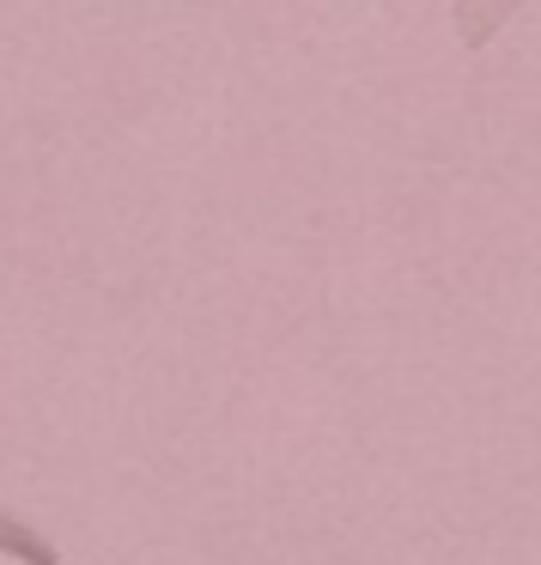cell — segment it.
I'll list each match as a JSON object with an SVG mask.
<instances>
[{"label":"cell","mask_w":541,"mask_h":565,"mask_svg":"<svg viewBox=\"0 0 541 565\" xmlns=\"http://www.w3.org/2000/svg\"><path fill=\"white\" fill-rule=\"evenodd\" d=\"M0 553H7V559H25V565H62V553H55L31 523H19L7 504H0Z\"/></svg>","instance_id":"2"},{"label":"cell","mask_w":541,"mask_h":565,"mask_svg":"<svg viewBox=\"0 0 541 565\" xmlns=\"http://www.w3.org/2000/svg\"><path fill=\"white\" fill-rule=\"evenodd\" d=\"M517 7L523 0H456V38H463V50H487Z\"/></svg>","instance_id":"1"}]
</instances>
